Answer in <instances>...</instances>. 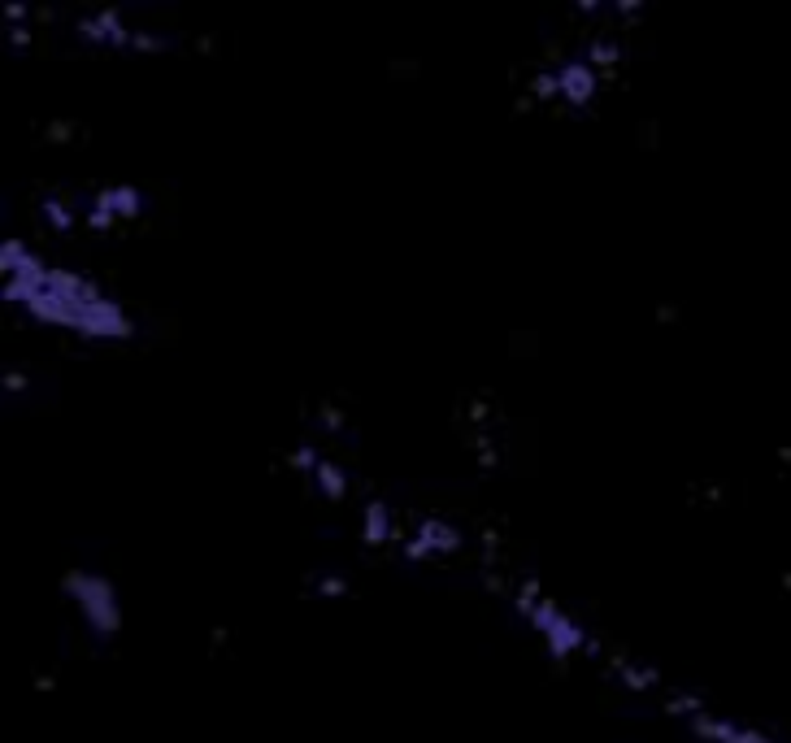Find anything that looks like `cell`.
Wrapping results in <instances>:
<instances>
[{"instance_id": "cell-1", "label": "cell", "mask_w": 791, "mask_h": 743, "mask_svg": "<svg viewBox=\"0 0 791 743\" xmlns=\"http://www.w3.org/2000/svg\"><path fill=\"white\" fill-rule=\"evenodd\" d=\"M66 596L83 609V622L92 626V631H100V635L118 631V596H113V587L100 574H87V570L66 574Z\"/></svg>"}]
</instances>
